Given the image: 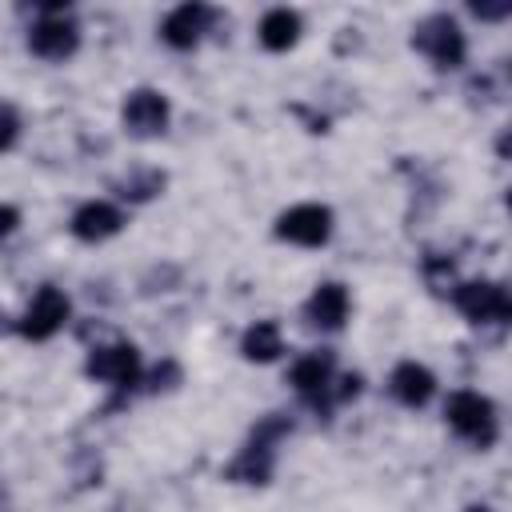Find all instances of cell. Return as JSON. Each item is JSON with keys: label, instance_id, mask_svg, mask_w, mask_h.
<instances>
[{"label": "cell", "instance_id": "obj_1", "mask_svg": "<svg viewBox=\"0 0 512 512\" xmlns=\"http://www.w3.org/2000/svg\"><path fill=\"white\" fill-rule=\"evenodd\" d=\"M288 432H292V420L288 416H264L252 428L248 444L240 448V456L228 464L224 476L236 480V484H268L272 480V464H276V440L288 436Z\"/></svg>", "mask_w": 512, "mask_h": 512}, {"label": "cell", "instance_id": "obj_2", "mask_svg": "<svg viewBox=\"0 0 512 512\" xmlns=\"http://www.w3.org/2000/svg\"><path fill=\"white\" fill-rule=\"evenodd\" d=\"M444 416L452 424L456 436H464L476 448H492L500 436V420H496V404L480 392H452L444 404Z\"/></svg>", "mask_w": 512, "mask_h": 512}, {"label": "cell", "instance_id": "obj_3", "mask_svg": "<svg viewBox=\"0 0 512 512\" xmlns=\"http://www.w3.org/2000/svg\"><path fill=\"white\" fill-rule=\"evenodd\" d=\"M412 48H416L420 56H428L436 68H460V64H464V52H468L464 32H460V24H456L448 12L424 16V20L412 28Z\"/></svg>", "mask_w": 512, "mask_h": 512}, {"label": "cell", "instance_id": "obj_4", "mask_svg": "<svg viewBox=\"0 0 512 512\" xmlns=\"http://www.w3.org/2000/svg\"><path fill=\"white\" fill-rule=\"evenodd\" d=\"M452 300H456V308H460L472 324H504V320L512 316L508 288L496 284V280H468V284H456V288H452Z\"/></svg>", "mask_w": 512, "mask_h": 512}, {"label": "cell", "instance_id": "obj_5", "mask_svg": "<svg viewBox=\"0 0 512 512\" xmlns=\"http://www.w3.org/2000/svg\"><path fill=\"white\" fill-rule=\"evenodd\" d=\"M28 48L40 60H68L80 48V28H76V20H68V8L44 12L28 32Z\"/></svg>", "mask_w": 512, "mask_h": 512}, {"label": "cell", "instance_id": "obj_6", "mask_svg": "<svg viewBox=\"0 0 512 512\" xmlns=\"http://www.w3.org/2000/svg\"><path fill=\"white\" fill-rule=\"evenodd\" d=\"M68 308H72L68 296H64L60 288L44 284V288L32 296V304L24 308V316L16 320V332H20L24 340H48V336H56V332L64 328Z\"/></svg>", "mask_w": 512, "mask_h": 512}, {"label": "cell", "instance_id": "obj_7", "mask_svg": "<svg viewBox=\"0 0 512 512\" xmlns=\"http://www.w3.org/2000/svg\"><path fill=\"white\" fill-rule=\"evenodd\" d=\"M276 236L300 248H320L332 236V208L324 204H296L288 212H280L276 220Z\"/></svg>", "mask_w": 512, "mask_h": 512}, {"label": "cell", "instance_id": "obj_8", "mask_svg": "<svg viewBox=\"0 0 512 512\" xmlns=\"http://www.w3.org/2000/svg\"><path fill=\"white\" fill-rule=\"evenodd\" d=\"M84 372H88L92 380L112 384V388H132V384L140 380V352H136L132 344H124V340L100 344V348H92V356L84 360Z\"/></svg>", "mask_w": 512, "mask_h": 512}, {"label": "cell", "instance_id": "obj_9", "mask_svg": "<svg viewBox=\"0 0 512 512\" xmlns=\"http://www.w3.org/2000/svg\"><path fill=\"white\" fill-rule=\"evenodd\" d=\"M168 116H172V108H168L164 92H156V88L128 92L124 96V108H120V120H124V128L132 136H160L168 128Z\"/></svg>", "mask_w": 512, "mask_h": 512}, {"label": "cell", "instance_id": "obj_10", "mask_svg": "<svg viewBox=\"0 0 512 512\" xmlns=\"http://www.w3.org/2000/svg\"><path fill=\"white\" fill-rule=\"evenodd\" d=\"M216 20V12L208 8V4H180V8H172L168 16H164V24H160V36H164V44L168 48H196L200 44V36L208 32V24Z\"/></svg>", "mask_w": 512, "mask_h": 512}, {"label": "cell", "instance_id": "obj_11", "mask_svg": "<svg viewBox=\"0 0 512 512\" xmlns=\"http://www.w3.org/2000/svg\"><path fill=\"white\" fill-rule=\"evenodd\" d=\"M120 224H124V216H120L116 204H108V200H88V204H80V208L72 212V224H68V228H72L76 240L100 244V240L116 236Z\"/></svg>", "mask_w": 512, "mask_h": 512}, {"label": "cell", "instance_id": "obj_12", "mask_svg": "<svg viewBox=\"0 0 512 512\" xmlns=\"http://www.w3.org/2000/svg\"><path fill=\"white\" fill-rule=\"evenodd\" d=\"M304 316H308V324H312V328L336 332V328L348 320V292H344V284H336V280L320 284V288L308 296Z\"/></svg>", "mask_w": 512, "mask_h": 512}, {"label": "cell", "instance_id": "obj_13", "mask_svg": "<svg viewBox=\"0 0 512 512\" xmlns=\"http://www.w3.org/2000/svg\"><path fill=\"white\" fill-rule=\"evenodd\" d=\"M288 380H292V388L304 396V400H312V404H320V396L328 392V384H332V352H304L296 364H292V372H288Z\"/></svg>", "mask_w": 512, "mask_h": 512}, {"label": "cell", "instance_id": "obj_14", "mask_svg": "<svg viewBox=\"0 0 512 512\" xmlns=\"http://www.w3.org/2000/svg\"><path fill=\"white\" fill-rule=\"evenodd\" d=\"M388 392H392L400 404L420 408V404H428V400H432V392H436V376H432L424 364L404 360V364H396V368H392V376H388Z\"/></svg>", "mask_w": 512, "mask_h": 512}, {"label": "cell", "instance_id": "obj_15", "mask_svg": "<svg viewBox=\"0 0 512 512\" xmlns=\"http://www.w3.org/2000/svg\"><path fill=\"white\" fill-rule=\"evenodd\" d=\"M296 40H300V12H292V8L264 12V20H260V44L268 52H288Z\"/></svg>", "mask_w": 512, "mask_h": 512}, {"label": "cell", "instance_id": "obj_16", "mask_svg": "<svg viewBox=\"0 0 512 512\" xmlns=\"http://www.w3.org/2000/svg\"><path fill=\"white\" fill-rule=\"evenodd\" d=\"M240 352H244V360H252V364H268V360H276V356L284 352L280 324H276V320H256V324L244 332Z\"/></svg>", "mask_w": 512, "mask_h": 512}, {"label": "cell", "instance_id": "obj_17", "mask_svg": "<svg viewBox=\"0 0 512 512\" xmlns=\"http://www.w3.org/2000/svg\"><path fill=\"white\" fill-rule=\"evenodd\" d=\"M112 188H116V196H124V200H132V204H140V200L160 196V188H164V172H156V168L128 172V176H120Z\"/></svg>", "mask_w": 512, "mask_h": 512}, {"label": "cell", "instance_id": "obj_18", "mask_svg": "<svg viewBox=\"0 0 512 512\" xmlns=\"http://www.w3.org/2000/svg\"><path fill=\"white\" fill-rule=\"evenodd\" d=\"M16 136H20V116H16V108L0 104V152H8L16 144Z\"/></svg>", "mask_w": 512, "mask_h": 512}, {"label": "cell", "instance_id": "obj_19", "mask_svg": "<svg viewBox=\"0 0 512 512\" xmlns=\"http://www.w3.org/2000/svg\"><path fill=\"white\" fill-rule=\"evenodd\" d=\"M16 224H20V212L12 204H0V240H8L16 232Z\"/></svg>", "mask_w": 512, "mask_h": 512}, {"label": "cell", "instance_id": "obj_20", "mask_svg": "<svg viewBox=\"0 0 512 512\" xmlns=\"http://www.w3.org/2000/svg\"><path fill=\"white\" fill-rule=\"evenodd\" d=\"M360 376L356 372H348V376H340V388H336V400H352V396H360Z\"/></svg>", "mask_w": 512, "mask_h": 512}, {"label": "cell", "instance_id": "obj_21", "mask_svg": "<svg viewBox=\"0 0 512 512\" xmlns=\"http://www.w3.org/2000/svg\"><path fill=\"white\" fill-rule=\"evenodd\" d=\"M472 12L480 20H504L508 16V4H472Z\"/></svg>", "mask_w": 512, "mask_h": 512}, {"label": "cell", "instance_id": "obj_22", "mask_svg": "<svg viewBox=\"0 0 512 512\" xmlns=\"http://www.w3.org/2000/svg\"><path fill=\"white\" fill-rule=\"evenodd\" d=\"M464 512H492L488 504H472V508H464Z\"/></svg>", "mask_w": 512, "mask_h": 512}, {"label": "cell", "instance_id": "obj_23", "mask_svg": "<svg viewBox=\"0 0 512 512\" xmlns=\"http://www.w3.org/2000/svg\"><path fill=\"white\" fill-rule=\"evenodd\" d=\"M0 328H4V312H0Z\"/></svg>", "mask_w": 512, "mask_h": 512}]
</instances>
